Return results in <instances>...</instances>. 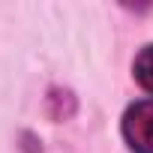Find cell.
Returning <instances> with one entry per match:
<instances>
[{"instance_id": "cell-1", "label": "cell", "mask_w": 153, "mask_h": 153, "mask_svg": "<svg viewBox=\"0 0 153 153\" xmlns=\"http://www.w3.org/2000/svg\"><path fill=\"white\" fill-rule=\"evenodd\" d=\"M123 141L132 153H153V99H138L123 114Z\"/></svg>"}, {"instance_id": "cell-2", "label": "cell", "mask_w": 153, "mask_h": 153, "mask_svg": "<svg viewBox=\"0 0 153 153\" xmlns=\"http://www.w3.org/2000/svg\"><path fill=\"white\" fill-rule=\"evenodd\" d=\"M132 72H135V81H138L147 93H153V45H144V48L138 51Z\"/></svg>"}]
</instances>
